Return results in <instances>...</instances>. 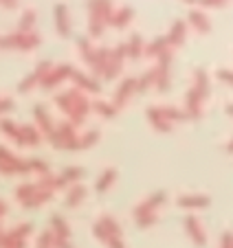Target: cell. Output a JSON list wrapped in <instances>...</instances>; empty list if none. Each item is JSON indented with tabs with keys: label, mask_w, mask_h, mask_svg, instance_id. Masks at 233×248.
Here are the masks:
<instances>
[{
	"label": "cell",
	"mask_w": 233,
	"mask_h": 248,
	"mask_svg": "<svg viewBox=\"0 0 233 248\" xmlns=\"http://www.w3.org/2000/svg\"><path fill=\"white\" fill-rule=\"evenodd\" d=\"M49 140L53 147H60V150H82V140L75 134L73 123H62L60 127H55Z\"/></svg>",
	"instance_id": "obj_1"
},
{
	"label": "cell",
	"mask_w": 233,
	"mask_h": 248,
	"mask_svg": "<svg viewBox=\"0 0 233 248\" xmlns=\"http://www.w3.org/2000/svg\"><path fill=\"white\" fill-rule=\"evenodd\" d=\"M40 42H42V38L35 35V33H14V35L2 38V48H22V51H31V48H35Z\"/></svg>",
	"instance_id": "obj_2"
},
{
	"label": "cell",
	"mask_w": 233,
	"mask_h": 248,
	"mask_svg": "<svg viewBox=\"0 0 233 248\" xmlns=\"http://www.w3.org/2000/svg\"><path fill=\"white\" fill-rule=\"evenodd\" d=\"M0 154H2V173H27V171H31L29 163L16 158L9 150H5V147H2V152H0Z\"/></svg>",
	"instance_id": "obj_3"
},
{
	"label": "cell",
	"mask_w": 233,
	"mask_h": 248,
	"mask_svg": "<svg viewBox=\"0 0 233 248\" xmlns=\"http://www.w3.org/2000/svg\"><path fill=\"white\" fill-rule=\"evenodd\" d=\"M134 93H139V79L136 77H128L126 81H123L121 86H119V90H116V97H115V108H123L126 106V101L132 97Z\"/></svg>",
	"instance_id": "obj_4"
},
{
	"label": "cell",
	"mask_w": 233,
	"mask_h": 248,
	"mask_svg": "<svg viewBox=\"0 0 233 248\" xmlns=\"http://www.w3.org/2000/svg\"><path fill=\"white\" fill-rule=\"evenodd\" d=\"M165 202V191H159V193H154L150 200H145L143 204H139L134 209V216L136 217H141V216H154V209L159 204H163Z\"/></svg>",
	"instance_id": "obj_5"
},
{
	"label": "cell",
	"mask_w": 233,
	"mask_h": 248,
	"mask_svg": "<svg viewBox=\"0 0 233 248\" xmlns=\"http://www.w3.org/2000/svg\"><path fill=\"white\" fill-rule=\"evenodd\" d=\"M205 99V94L200 93V90L194 86V88L187 93V112H189V117H200V101Z\"/></svg>",
	"instance_id": "obj_6"
},
{
	"label": "cell",
	"mask_w": 233,
	"mask_h": 248,
	"mask_svg": "<svg viewBox=\"0 0 233 248\" xmlns=\"http://www.w3.org/2000/svg\"><path fill=\"white\" fill-rule=\"evenodd\" d=\"M66 75H73V68H70V66H57V68H53L51 73L42 79V86L44 88H53V86L60 84Z\"/></svg>",
	"instance_id": "obj_7"
},
{
	"label": "cell",
	"mask_w": 233,
	"mask_h": 248,
	"mask_svg": "<svg viewBox=\"0 0 233 248\" xmlns=\"http://www.w3.org/2000/svg\"><path fill=\"white\" fill-rule=\"evenodd\" d=\"M16 143H20V145H37L40 143V130H35L33 125L20 127V134L16 136Z\"/></svg>",
	"instance_id": "obj_8"
},
{
	"label": "cell",
	"mask_w": 233,
	"mask_h": 248,
	"mask_svg": "<svg viewBox=\"0 0 233 248\" xmlns=\"http://www.w3.org/2000/svg\"><path fill=\"white\" fill-rule=\"evenodd\" d=\"M185 226H187V231H189V235H191V239H194V244H198V246H205V244H207V237H205V233H202V226L198 224V217L189 216V217H187V222H185Z\"/></svg>",
	"instance_id": "obj_9"
},
{
	"label": "cell",
	"mask_w": 233,
	"mask_h": 248,
	"mask_svg": "<svg viewBox=\"0 0 233 248\" xmlns=\"http://www.w3.org/2000/svg\"><path fill=\"white\" fill-rule=\"evenodd\" d=\"M55 29L62 38H68L70 29H68V18H66V7L64 5H55Z\"/></svg>",
	"instance_id": "obj_10"
},
{
	"label": "cell",
	"mask_w": 233,
	"mask_h": 248,
	"mask_svg": "<svg viewBox=\"0 0 233 248\" xmlns=\"http://www.w3.org/2000/svg\"><path fill=\"white\" fill-rule=\"evenodd\" d=\"M33 112H35V121L40 123V130H42L47 136H51L53 132H55V127H53V123H51V119H49L44 106H35V108H33Z\"/></svg>",
	"instance_id": "obj_11"
},
{
	"label": "cell",
	"mask_w": 233,
	"mask_h": 248,
	"mask_svg": "<svg viewBox=\"0 0 233 248\" xmlns=\"http://www.w3.org/2000/svg\"><path fill=\"white\" fill-rule=\"evenodd\" d=\"M148 119H150V123H152L154 127L159 132H169V121L163 117V112H161V108H150L148 110Z\"/></svg>",
	"instance_id": "obj_12"
},
{
	"label": "cell",
	"mask_w": 233,
	"mask_h": 248,
	"mask_svg": "<svg viewBox=\"0 0 233 248\" xmlns=\"http://www.w3.org/2000/svg\"><path fill=\"white\" fill-rule=\"evenodd\" d=\"M176 202H178V206H185V209H200V206H209V198L207 196H181Z\"/></svg>",
	"instance_id": "obj_13"
},
{
	"label": "cell",
	"mask_w": 233,
	"mask_h": 248,
	"mask_svg": "<svg viewBox=\"0 0 233 248\" xmlns=\"http://www.w3.org/2000/svg\"><path fill=\"white\" fill-rule=\"evenodd\" d=\"M185 22L183 20H176V22L172 24V31H169V35H167V40H169V44L172 46H178V44H183V40H185Z\"/></svg>",
	"instance_id": "obj_14"
},
{
	"label": "cell",
	"mask_w": 233,
	"mask_h": 248,
	"mask_svg": "<svg viewBox=\"0 0 233 248\" xmlns=\"http://www.w3.org/2000/svg\"><path fill=\"white\" fill-rule=\"evenodd\" d=\"M132 16H134V11H132L130 7H123V9H119V11H116V14L110 18V24H112V27H116V29H123L128 22H130Z\"/></svg>",
	"instance_id": "obj_15"
},
{
	"label": "cell",
	"mask_w": 233,
	"mask_h": 248,
	"mask_svg": "<svg viewBox=\"0 0 233 248\" xmlns=\"http://www.w3.org/2000/svg\"><path fill=\"white\" fill-rule=\"evenodd\" d=\"M189 22L194 24V27H196L200 33H209V31H211L209 20H207L198 9H191V11H189Z\"/></svg>",
	"instance_id": "obj_16"
},
{
	"label": "cell",
	"mask_w": 233,
	"mask_h": 248,
	"mask_svg": "<svg viewBox=\"0 0 233 248\" xmlns=\"http://www.w3.org/2000/svg\"><path fill=\"white\" fill-rule=\"evenodd\" d=\"M37 191H40V187H37V183H27V185H20V187L16 189V196H18L20 204H22V202L31 200V198L35 196Z\"/></svg>",
	"instance_id": "obj_17"
},
{
	"label": "cell",
	"mask_w": 233,
	"mask_h": 248,
	"mask_svg": "<svg viewBox=\"0 0 233 248\" xmlns=\"http://www.w3.org/2000/svg\"><path fill=\"white\" fill-rule=\"evenodd\" d=\"M84 196H86L84 185H75V187L68 191V196H66V206H77L82 200H84Z\"/></svg>",
	"instance_id": "obj_18"
},
{
	"label": "cell",
	"mask_w": 233,
	"mask_h": 248,
	"mask_svg": "<svg viewBox=\"0 0 233 248\" xmlns=\"http://www.w3.org/2000/svg\"><path fill=\"white\" fill-rule=\"evenodd\" d=\"M70 77H73V79L77 81V84H80L82 88L90 90V93H99V90H101V88H99L97 81H95V79H88V77L82 75V73H77V70H73V75H70Z\"/></svg>",
	"instance_id": "obj_19"
},
{
	"label": "cell",
	"mask_w": 233,
	"mask_h": 248,
	"mask_svg": "<svg viewBox=\"0 0 233 248\" xmlns=\"http://www.w3.org/2000/svg\"><path fill=\"white\" fill-rule=\"evenodd\" d=\"M167 44H169L167 38H156L148 48H145V55H163V53L167 51Z\"/></svg>",
	"instance_id": "obj_20"
},
{
	"label": "cell",
	"mask_w": 233,
	"mask_h": 248,
	"mask_svg": "<svg viewBox=\"0 0 233 248\" xmlns=\"http://www.w3.org/2000/svg\"><path fill=\"white\" fill-rule=\"evenodd\" d=\"M141 51H143V40H141V35H132L130 42H128V55L132 57V60H136V57H141Z\"/></svg>",
	"instance_id": "obj_21"
},
{
	"label": "cell",
	"mask_w": 233,
	"mask_h": 248,
	"mask_svg": "<svg viewBox=\"0 0 233 248\" xmlns=\"http://www.w3.org/2000/svg\"><path fill=\"white\" fill-rule=\"evenodd\" d=\"M53 193L51 191H37L35 196L31 198V200H27V202H22V206L24 209H35V206H40V204H44V202L51 198Z\"/></svg>",
	"instance_id": "obj_22"
},
{
	"label": "cell",
	"mask_w": 233,
	"mask_h": 248,
	"mask_svg": "<svg viewBox=\"0 0 233 248\" xmlns=\"http://www.w3.org/2000/svg\"><path fill=\"white\" fill-rule=\"evenodd\" d=\"M115 176H116V171H115V169H106V171L101 173V178L97 180V187H95V189H97L99 193H103V191H106V189L112 185V180H115Z\"/></svg>",
	"instance_id": "obj_23"
},
{
	"label": "cell",
	"mask_w": 233,
	"mask_h": 248,
	"mask_svg": "<svg viewBox=\"0 0 233 248\" xmlns=\"http://www.w3.org/2000/svg\"><path fill=\"white\" fill-rule=\"evenodd\" d=\"M101 226L108 231V235H110V237H121V226L116 224L110 216H103L101 217Z\"/></svg>",
	"instance_id": "obj_24"
},
{
	"label": "cell",
	"mask_w": 233,
	"mask_h": 248,
	"mask_svg": "<svg viewBox=\"0 0 233 248\" xmlns=\"http://www.w3.org/2000/svg\"><path fill=\"white\" fill-rule=\"evenodd\" d=\"M27 244H24L22 237H18V235L14 233H2V248H24Z\"/></svg>",
	"instance_id": "obj_25"
},
{
	"label": "cell",
	"mask_w": 233,
	"mask_h": 248,
	"mask_svg": "<svg viewBox=\"0 0 233 248\" xmlns=\"http://www.w3.org/2000/svg\"><path fill=\"white\" fill-rule=\"evenodd\" d=\"M51 224H53V229H55L57 237H64V239H68V237H70L68 226H66V222L62 220L60 216H53V217H51Z\"/></svg>",
	"instance_id": "obj_26"
},
{
	"label": "cell",
	"mask_w": 233,
	"mask_h": 248,
	"mask_svg": "<svg viewBox=\"0 0 233 248\" xmlns=\"http://www.w3.org/2000/svg\"><path fill=\"white\" fill-rule=\"evenodd\" d=\"M35 22V14L33 11H24L22 20H20V27H18V33H31V27Z\"/></svg>",
	"instance_id": "obj_27"
},
{
	"label": "cell",
	"mask_w": 233,
	"mask_h": 248,
	"mask_svg": "<svg viewBox=\"0 0 233 248\" xmlns=\"http://www.w3.org/2000/svg\"><path fill=\"white\" fill-rule=\"evenodd\" d=\"M84 176V171H82L80 167H66L64 171H62V178L66 180V183H77V180ZM80 185V183H77Z\"/></svg>",
	"instance_id": "obj_28"
},
{
	"label": "cell",
	"mask_w": 233,
	"mask_h": 248,
	"mask_svg": "<svg viewBox=\"0 0 233 248\" xmlns=\"http://www.w3.org/2000/svg\"><path fill=\"white\" fill-rule=\"evenodd\" d=\"M152 84H156V68H152V70H148L145 75H141V79H139V93H143V90L150 88Z\"/></svg>",
	"instance_id": "obj_29"
},
{
	"label": "cell",
	"mask_w": 233,
	"mask_h": 248,
	"mask_svg": "<svg viewBox=\"0 0 233 248\" xmlns=\"http://www.w3.org/2000/svg\"><path fill=\"white\" fill-rule=\"evenodd\" d=\"M93 108L99 110V112H101V117H106V119H112V117L116 114V108H115V106H110V103H103V101H97Z\"/></svg>",
	"instance_id": "obj_30"
},
{
	"label": "cell",
	"mask_w": 233,
	"mask_h": 248,
	"mask_svg": "<svg viewBox=\"0 0 233 248\" xmlns=\"http://www.w3.org/2000/svg\"><path fill=\"white\" fill-rule=\"evenodd\" d=\"M37 81H40V84H42V77L37 75V73H33V75H29V77H27V79H24V81H22V84H20V86H18V90H20V93H29V90H31V88H33V86H35V84H37Z\"/></svg>",
	"instance_id": "obj_31"
},
{
	"label": "cell",
	"mask_w": 233,
	"mask_h": 248,
	"mask_svg": "<svg viewBox=\"0 0 233 248\" xmlns=\"http://www.w3.org/2000/svg\"><path fill=\"white\" fill-rule=\"evenodd\" d=\"M196 88L207 97V90H209V81H207V73H205L202 68L196 70Z\"/></svg>",
	"instance_id": "obj_32"
},
{
	"label": "cell",
	"mask_w": 233,
	"mask_h": 248,
	"mask_svg": "<svg viewBox=\"0 0 233 248\" xmlns=\"http://www.w3.org/2000/svg\"><path fill=\"white\" fill-rule=\"evenodd\" d=\"M51 246H55V235H53L51 231H44V233L40 235V239H37L35 248H51Z\"/></svg>",
	"instance_id": "obj_33"
},
{
	"label": "cell",
	"mask_w": 233,
	"mask_h": 248,
	"mask_svg": "<svg viewBox=\"0 0 233 248\" xmlns=\"http://www.w3.org/2000/svg\"><path fill=\"white\" fill-rule=\"evenodd\" d=\"M29 167H31V171H37V173H42V176H49V165L44 163V160H29Z\"/></svg>",
	"instance_id": "obj_34"
},
{
	"label": "cell",
	"mask_w": 233,
	"mask_h": 248,
	"mask_svg": "<svg viewBox=\"0 0 233 248\" xmlns=\"http://www.w3.org/2000/svg\"><path fill=\"white\" fill-rule=\"evenodd\" d=\"M161 112H163V117L167 119V121H178V119H187V114H183L181 110H176V108H161Z\"/></svg>",
	"instance_id": "obj_35"
},
{
	"label": "cell",
	"mask_w": 233,
	"mask_h": 248,
	"mask_svg": "<svg viewBox=\"0 0 233 248\" xmlns=\"http://www.w3.org/2000/svg\"><path fill=\"white\" fill-rule=\"evenodd\" d=\"M2 132H5L7 136H11V139L16 140V136L20 134V127H16L14 123H11V121H7V119H5V121H2Z\"/></svg>",
	"instance_id": "obj_36"
},
{
	"label": "cell",
	"mask_w": 233,
	"mask_h": 248,
	"mask_svg": "<svg viewBox=\"0 0 233 248\" xmlns=\"http://www.w3.org/2000/svg\"><path fill=\"white\" fill-rule=\"evenodd\" d=\"M121 66H123V62H115V60H112L110 66H108V70H106V77H108V79H112V77L119 75V73H121Z\"/></svg>",
	"instance_id": "obj_37"
},
{
	"label": "cell",
	"mask_w": 233,
	"mask_h": 248,
	"mask_svg": "<svg viewBox=\"0 0 233 248\" xmlns=\"http://www.w3.org/2000/svg\"><path fill=\"white\" fill-rule=\"evenodd\" d=\"M31 231H33V226L31 224H29V222H24V224H20V226H16V229L14 231H11V233H14V235H18V237H27V235L29 233H31Z\"/></svg>",
	"instance_id": "obj_38"
},
{
	"label": "cell",
	"mask_w": 233,
	"mask_h": 248,
	"mask_svg": "<svg viewBox=\"0 0 233 248\" xmlns=\"http://www.w3.org/2000/svg\"><path fill=\"white\" fill-rule=\"evenodd\" d=\"M97 139H99V132H97V130H95V132H88V134L82 139V150H84V147H90Z\"/></svg>",
	"instance_id": "obj_39"
},
{
	"label": "cell",
	"mask_w": 233,
	"mask_h": 248,
	"mask_svg": "<svg viewBox=\"0 0 233 248\" xmlns=\"http://www.w3.org/2000/svg\"><path fill=\"white\" fill-rule=\"evenodd\" d=\"M154 222H156V216H141V217H136V224H139V226H152Z\"/></svg>",
	"instance_id": "obj_40"
},
{
	"label": "cell",
	"mask_w": 233,
	"mask_h": 248,
	"mask_svg": "<svg viewBox=\"0 0 233 248\" xmlns=\"http://www.w3.org/2000/svg\"><path fill=\"white\" fill-rule=\"evenodd\" d=\"M218 77L222 81H227V84H233V73H231V70H220Z\"/></svg>",
	"instance_id": "obj_41"
},
{
	"label": "cell",
	"mask_w": 233,
	"mask_h": 248,
	"mask_svg": "<svg viewBox=\"0 0 233 248\" xmlns=\"http://www.w3.org/2000/svg\"><path fill=\"white\" fill-rule=\"evenodd\" d=\"M222 248H233V233L222 235Z\"/></svg>",
	"instance_id": "obj_42"
},
{
	"label": "cell",
	"mask_w": 233,
	"mask_h": 248,
	"mask_svg": "<svg viewBox=\"0 0 233 248\" xmlns=\"http://www.w3.org/2000/svg\"><path fill=\"white\" fill-rule=\"evenodd\" d=\"M106 244H108V248H126V246L121 244V239H119V237H110Z\"/></svg>",
	"instance_id": "obj_43"
},
{
	"label": "cell",
	"mask_w": 233,
	"mask_h": 248,
	"mask_svg": "<svg viewBox=\"0 0 233 248\" xmlns=\"http://www.w3.org/2000/svg\"><path fill=\"white\" fill-rule=\"evenodd\" d=\"M11 108H14V101H11V99H2V101H0V110H2V112H9Z\"/></svg>",
	"instance_id": "obj_44"
},
{
	"label": "cell",
	"mask_w": 233,
	"mask_h": 248,
	"mask_svg": "<svg viewBox=\"0 0 233 248\" xmlns=\"http://www.w3.org/2000/svg\"><path fill=\"white\" fill-rule=\"evenodd\" d=\"M55 248H73V246L68 244V239L57 237V235H55Z\"/></svg>",
	"instance_id": "obj_45"
},
{
	"label": "cell",
	"mask_w": 233,
	"mask_h": 248,
	"mask_svg": "<svg viewBox=\"0 0 233 248\" xmlns=\"http://www.w3.org/2000/svg\"><path fill=\"white\" fill-rule=\"evenodd\" d=\"M2 7H7V9H16V7H18V2H11V0H2Z\"/></svg>",
	"instance_id": "obj_46"
},
{
	"label": "cell",
	"mask_w": 233,
	"mask_h": 248,
	"mask_svg": "<svg viewBox=\"0 0 233 248\" xmlns=\"http://www.w3.org/2000/svg\"><path fill=\"white\" fill-rule=\"evenodd\" d=\"M227 152H229V154H233V139L229 140V145H227Z\"/></svg>",
	"instance_id": "obj_47"
},
{
	"label": "cell",
	"mask_w": 233,
	"mask_h": 248,
	"mask_svg": "<svg viewBox=\"0 0 233 248\" xmlns=\"http://www.w3.org/2000/svg\"><path fill=\"white\" fill-rule=\"evenodd\" d=\"M227 112H229V114H231V117H233V103H229V106H227Z\"/></svg>",
	"instance_id": "obj_48"
}]
</instances>
